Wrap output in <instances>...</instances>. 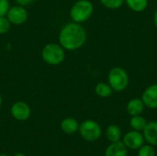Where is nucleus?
<instances>
[{
  "label": "nucleus",
  "instance_id": "1",
  "mask_svg": "<svg viewBox=\"0 0 157 156\" xmlns=\"http://www.w3.org/2000/svg\"><path fill=\"white\" fill-rule=\"evenodd\" d=\"M85 28L75 22L65 24L59 32V44L65 51H76L84 46L86 40Z\"/></svg>",
  "mask_w": 157,
  "mask_h": 156
},
{
  "label": "nucleus",
  "instance_id": "2",
  "mask_svg": "<svg viewBox=\"0 0 157 156\" xmlns=\"http://www.w3.org/2000/svg\"><path fill=\"white\" fill-rule=\"evenodd\" d=\"M94 12V6L90 0H77L70 9V17L73 22L84 23L88 20Z\"/></svg>",
  "mask_w": 157,
  "mask_h": 156
},
{
  "label": "nucleus",
  "instance_id": "3",
  "mask_svg": "<svg viewBox=\"0 0 157 156\" xmlns=\"http://www.w3.org/2000/svg\"><path fill=\"white\" fill-rule=\"evenodd\" d=\"M40 56L47 64L58 65L65 59V50L59 43H48L42 48Z\"/></svg>",
  "mask_w": 157,
  "mask_h": 156
},
{
  "label": "nucleus",
  "instance_id": "4",
  "mask_svg": "<svg viewBox=\"0 0 157 156\" xmlns=\"http://www.w3.org/2000/svg\"><path fill=\"white\" fill-rule=\"evenodd\" d=\"M129 74L123 68L120 66L113 67L108 75L109 85L115 92L124 91L129 86Z\"/></svg>",
  "mask_w": 157,
  "mask_h": 156
},
{
  "label": "nucleus",
  "instance_id": "5",
  "mask_svg": "<svg viewBox=\"0 0 157 156\" xmlns=\"http://www.w3.org/2000/svg\"><path fill=\"white\" fill-rule=\"evenodd\" d=\"M81 137L87 142H95L101 136L102 130L98 122L92 120H86L79 125L78 130Z\"/></svg>",
  "mask_w": 157,
  "mask_h": 156
},
{
  "label": "nucleus",
  "instance_id": "6",
  "mask_svg": "<svg viewBox=\"0 0 157 156\" xmlns=\"http://www.w3.org/2000/svg\"><path fill=\"white\" fill-rule=\"evenodd\" d=\"M6 17H7L11 25L20 26L28 20L29 13L24 6L17 5L9 7Z\"/></svg>",
  "mask_w": 157,
  "mask_h": 156
},
{
  "label": "nucleus",
  "instance_id": "7",
  "mask_svg": "<svg viewBox=\"0 0 157 156\" xmlns=\"http://www.w3.org/2000/svg\"><path fill=\"white\" fill-rule=\"evenodd\" d=\"M122 142L130 150H138L144 144V137L141 131H131L122 137Z\"/></svg>",
  "mask_w": 157,
  "mask_h": 156
},
{
  "label": "nucleus",
  "instance_id": "8",
  "mask_svg": "<svg viewBox=\"0 0 157 156\" xmlns=\"http://www.w3.org/2000/svg\"><path fill=\"white\" fill-rule=\"evenodd\" d=\"M10 113L11 116L19 121H24L27 120L31 114V110L29 106L23 101H17L15 102L10 108Z\"/></svg>",
  "mask_w": 157,
  "mask_h": 156
},
{
  "label": "nucleus",
  "instance_id": "9",
  "mask_svg": "<svg viewBox=\"0 0 157 156\" xmlns=\"http://www.w3.org/2000/svg\"><path fill=\"white\" fill-rule=\"evenodd\" d=\"M142 100L146 108L151 109L157 108V84H153L144 89Z\"/></svg>",
  "mask_w": 157,
  "mask_h": 156
},
{
  "label": "nucleus",
  "instance_id": "10",
  "mask_svg": "<svg viewBox=\"0 0 157 156\" xmlns=\"http://www.w3.org/2000/svg\"><path fill=\"white\" fill-rule=\"evenodd\" d=\"M143 131L145 142L153 146H157V121L147 122Z\"/></svg>",
  "mask_w": 157,
  "mask_h": 156
},
{
  "label": "nucleus",
  "instance_id": "11",
  "mask_svg": "<svg viewBox=\"0 0 157 156\" xmlns=\"http://www.w3.org/2000/svg\"><path fill=\"white\" fill-rule=\"evenodd\" d=\"M128 150L122 141L111 143L105 151V156H127Z\"/></svg>",
  "mask_w": 157,
  "mask_h": 156
},
{
  "label": "nucleus",
  "instance_id": "12",
  "mask_svg": "<svg viewBox=\"0 0 157 156\" xmlns=\"http://www.w3.org/2000/svg\"><path fill=\"white\" fill-rule=\"evenodd\" d=\"M145 108V106L142 100V98H132L131 99L126 106V110L130 116H137L142 115Z\"/></svg>",
  "mask_w": 157,
  "mask_h": 156
},
{
  "label": "nucleus",
  "instance_id": "13",
  "mask_svg": "<svg viewBox=\"0 0 157 156\" xmlns=\"http://www.w3.org/2000/svg\"><path fill=\"white\" fill-rule=\"evenodd\" d=\"M61 129L64 133L73 134L78 131L79 130V123L74 118H65L61 122Z\"/></svg>",
  "mask_w": 157,
  "mask_h": 156
},
{
  "label": "nucleus",
  "instance_id": "14",
  "mask_svg": "<svg viewBox=\"0 0 157 156\" xmlns=\"http://www.w3.org/2000/svg\"><path fill=\"white\" fill-rule=\"evenodd\" d=\"M106 136L108 138V140L110 143H115V142H119L121 140L122 138V134H121V130L118 125L112 124L109 125L107 128L106 131Z\"/></svg>",
  "mask_w": 157,
  "mask_h": 156
},
{
  "label": "nucleus",
  "instance_id": "15",
  "mask_svg": "<svg viewBox=\"0 0 157 156\" xmlns=\"http://www.w3.org/2000/svg\"><path fill=\"white\" fill-rule=\"evenodd\" d=\"M95 93L99 97L106 98V97H110L112 95L113 90H112L111 86L109 85V83L107 84V83H104V82H100V83L96 85Z\"/></svg>",
  "mask_w": 157,
  "mask_h": 156
},
{
  "label": "nucleus",
  "instance_id": "16",
  "mask_svg": "<svg viewBox=\"0 0 157 156\" xmlns=\"http://www.w3.org/2000/svg\"><path fill=\"white\" fill-rule=\"evenodd\" d=\"M128 7L137 13L144 11L148 6V0H124Z\"/></svg>",
  "mask_w": 157,
  "mask_h": 156
},
{
  "label": "nucleus",
  "instance_id": "17",
  "mask_svg": "<svg viewBox=\"0 0 157 156\" xmlns=\"http://www.w3.org/2000/svg\"><path fill=\"white\" fill-rule=\"evenodd\" d=\"M147 124V120L144 117L141 115L132 116L130 120V126L132 130L137 131H143Z\"/></svg>",
  "mask_w": 157,
  "mask_h": 156
},
{
  "label": "nucleus",
  "instance_id": "18",
  "mask_svg": "<svg viewBox=\"0 0 157 156\" xmlns=\"http://www.w3.org/2000/svg\"><path fill=\"white\" fill-rule=\"evenodd\" d=\"M138 156H155V146L151 144H144L138 149Z\"/></svg>",
  "mask_w": 157,
  "mask_h": 156
},
{
  "label": "nucleus",
  "instance_id": "19",
  "mask_svg": "<svg viewBox=\"0 0 157 156\" xmlns=\"http://www.w3.org/2000/svg\"><path fill=\"white\" fill-rule=\"evenodd\" d=\"M99 1L105 7L109 9H118L124 3V0H99Z\"/></svg>",
  "mask_w": 157,
  "mask_h": 156
},
{
  "label": "nucleus",
  "instance_id": "20",
  "mask_svg": "<svg viewBox=\"0 0 157 156\" xmlns=\"http://www.w3.org/2000/svg\"><path fill=\"white\" fill-rule=\"evenodd\" d=\"M11 23L7 19L6 16L0 17V35H4L7 33L10 29Z\"/></svg>",
  "mask_w": 157,
  "mask_h": 156
},
{
  "label": "nucleus",
  "instance_id": "21",
  "mask_svg": "<svg viewBox=\"0 0 157 156\" xmlns=\"http://www.w3.org/2000/svg\"><path fill=\"white\" fill-rule=\"evenodd\" d=\"M9 7V0H0V17L6 16Z\"/></svg>",
  "mask_w": 157,
  "mask_h": 156
},
{
  "label": "nucleus",
  "instance_id": "22",
  "mask_svg": "<svg viewBox=\"0 0 157 156\" xmlns=\"http://www.w3.org/2000/svg\"><path fill=\"white\" fill-rule=\"evenodd\" d=\"M17 5H19V6H29L30 5L34 0H15Z\"/></svg>",
  "mask_w": 157,
  "mask_h": 156
},
{
  "label": "nucleus",
  "instance_id": "23",
  "mask_svg": "<svg viewBox=\"0 0 157 156\" xmlns=\"http://www.w3.org/2000/svg\"><path fill=\"white\" fill-rule=\"evenodd\" d=\"M154 23H155V27L157 28V8L155 12V14H154Z\"/></svg>",
  "mask_w": 157,
  "mask_h": 156
},
{
  "label": "nucleus",
  "instance_id": "24",
  "mask_svg": "<svg viewBox=\"0 0 157 156\" xmlns=\"http://www.w3.org/2000/svg\"><path fill=\"white\" fill-rule=\"evenodd\" d=\"M14 156H26L25 154H21V153H18V154H16Z\"/></svg>",
  "mask_w": 157,
  "mask_h": 156
},
{
  "label": "nucleus",
  "instance_id": "25",
  "mask_svg": "<svg viewBox=\"0 0 157 156\" xmlns=\"http://www.w3.org/2000/svg\"><path fill=\"white\" fill-rule=\"evenodd\" d=\"M1 105H2V97L0 95V107H1Z\"/></svg>",
  "mask_w": 157,
  "mask_h": 156
},
{
  "label": "nucleus",
  "instance_id": "26",
  "mask_svg": "<svg viewBox=\"0 0 157 156\" xmlns=\"http://www.w3.org/2000/svg\"><path fill=\"white\" fill-rule=\"evenodd\" d=\"M0 156H9V155H6V154H0Z\"/></svg>",
  "mask_w": 157,
  "mask_h": 156
}]
</instances>
